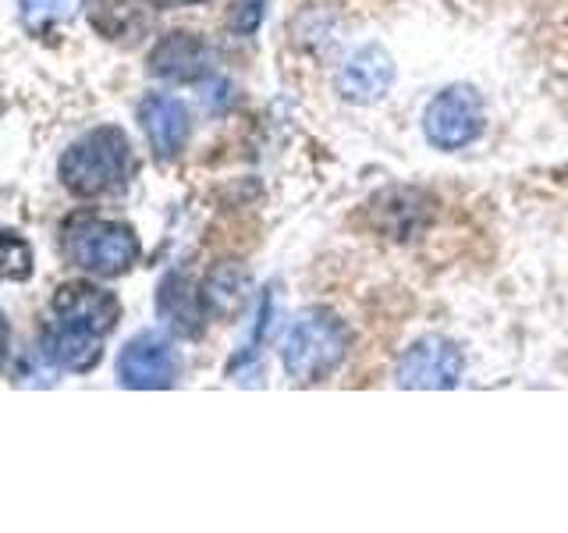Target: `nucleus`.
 I'll return each mask as SVG.
<instances>
[{"mask_svg":"<svg viewBox=\"0 0 568 533\" xmlns=\"http://www.w3.org/2000/svg\"><path fill=\"white\" fill-rule=\"evenodd\" d=\"M121 302L97 284L71 281L50 299V320L43 324V355L61 370H93L103 355V338L118 328Z\"/></svg>","mask_w":568,"mask_h":533,"instance_id":"obj_1","label":"nucleus"},{"mask_svg":"<svg viewBox=\"0 0 568 533\" xmlns=\"http://www.w3.org/2000/svg\"><path fill=\"white\" fill-rule=\"evenodd\" d=\"M129 174H132V147L124 132L111 129V124L85 132L61 157V182L79 200H97V195H111L124 189Z\"/></svg>","mask_w":568,"mask_h":533,"instance_id":"obj_2","label":"nucleus"},{"mask_svg":"<svg viewBox=\"0 0 568 533\" xmlns=\"http://www.w3.org/2000/svg\"><path fill=\"white\" fill-rule=\"evenodd\" d=\"M348 328L334 310L313 306L295 316L284 334V370L298 384H316L345 363L348 355Z\"/></svg>","mask_w":568,"mask_h":533,"instance_id":"obj_3","label":"nucleus"},{"mask_svg":"<svg viewBox=\"0 0 568 533\" xmlns=\"http://www.w3.org/2000/svg\"><path fill=\"white\" fill-rule=\"evenodd\" d=\"M61 253L71 266H79L85 274L118 278L124 271H132L142 245L129 224L79 213L61 231Z\"/></svg>","mask_w":568,"mask_h":533,"instance_id":"obj_4","label":"nucleus"},{"mask_svg":"<svg viewBox=\"0 0 568 533\" xmlns=\"http://www.w3.org/2000/svg\"><path fill=\"white\" fill-rule=\"evenodd\" d=\"M423 132L437 150H462L484 132V100L473 86H448L426 103Z\"/></svg>","mask_w":568,"mask_h":533,"instance_id":"obj_5","label":"nucleus"},{"mask_svg":"<svg viewBox=\"0 0 568 533\" xmlns=\"http://www.w3.org/2000/svg\"><path fill=\"white\" fill-rule=\"evenodd\" d=\"M462 366L466 363H462V352L455 342H448V338H440V334H426L402 352L395 378L402 388L444 391L458 384Z\"/></svg>","mask_w":568,"mask_h":533,"instance_id":"obj_6","label":"nucleus"},{"mask_svg":"<svg viewBox=\"0 0 568 533\" xmlns=\"http://www.w3.org/2000/svg\"><path fill=\"white\" fill-rule=\"evenodd\" d=\"M178 352L164 334H135L118 355V378L132 391H153V388H171L178 381Z\"/></svg>","mask_w":568,"mask_h":533,"instance_id":"obj_7","label":"nucleus"},{"mask_svg":"<svg viewBox=\"0 0 568 533\" xmlns=\"http://www.w3.org/2000/svg\"><path fill=\"white\" fill-rule=\"evenodd\" d=\"M213 68V50L195 32H168L150 53V71L168 82H200Z\"/></svg>","mask_w":568,"mask_h":533,"instance_id":"obj_8","label":"nucleus"},{"mask_svg":"<svg viewBox=\"0 0 568 533\" xmlns=\"http://www.w3.org/2000/svg\"><path fill=\"white\" fill-rule=\"evenodd\" d=\"M395 82V61L384 47H363L337 71V93L352 103H377Z\"/></svg>","mask_w":568,"mask_h":533,"instance_id":"obj_9","label":"nucleus"},{"mask_svg":"<svg viewBox=\"0 0 568 533\" xmlns=\"http://www.w3.org/2000/svg\"><path fill=\"white\" fill-rule=\"evenodd\" d=\"M139 121L146 129L150 147L160 160H171L185 150L189 142V111L178 97L168 93H150L139 107Z\"/></svg>","mask_w":568,"mask_h":533,"instance_id":"obj_10","label":"nucleus"},{"mask_svg":"<svg viewBox=\"0 0 568 533\" xmlns=\"http://www.w3.org/2000/svg\"><path fill=\"white\" fill-rule=\"evenodd\" d=\"M369 213L390 239H413L416 231L430 221L434 203H430V195H423L416 189H390L369 203Z\"/></svg>","mask_w":568,"mask_h":533,"instance_id":"obj_11","label":"nucleus"},{"mask_svg":"<svg viewBox=\"0 0 568 533\" xmlns=\"http://www.w3.org/2000/svg\"><path fill=\"white\" fill-rule=\"evenodd\" d=\"M156 313L171 331L195 338L203 331V316H206L203 292L185 274H168L156 292Z\"/></svg>","mask_w":568,"mask_h":533,"instance_id":"obj_12","label":"nucleus"},{"mask_svg":"<svg viewBox=\"0 0 568 533\" xmlns=\"http://www.w3.org/2000/svg\"><path fill=\"white\" fill-rule=\"evenodd\" d=\"M248 289H253V278L242 263H217L213 271L203 278V306L213 316H239Z\"/></svg>","mask_w":568,"mask_h":533,"instance_id":"obj_13","label":"nucleus"},{"mask_svg":"<svg viewBox=\"0 0 568 533\" xmlns=\"http://www.w3.org/2000/svg\"><path fill=\"white\" fill-rule=\"evenodd\" d=\"M32 274V245L14 235V231H0V278L4 281H26Z\"/></svg>","mask_w":568,"mask_h":533,"instance_id":"obj_14","label":"nucleus"},{"mask_svg":"<svg viewBox=\"0 0 568 533\" xmlns=\"http://www.w3.org/2000/svg\"><path fill=\"white\" fill-rule=\"evenodd\" d=\"M8 349H11V324H8V316L0 313V370L8 363Z\"/></svg>","mask_w":568,"mask_h":533,"instance_id":"obj_15","label":"nucleus"},{"mask_svg":"<svg viewBox=\"0 0 568 533\" xmlns=\"http://www.w3.org/2000/svg\"><path fill=\"white\" fill-rule=\"evenodd\" d=\"M64 0H22V8L29 14H47V11H58Z\"/></svg>","mask_w":568,"mask_h":533,"instance_id":"obj_16","label":"nucleus"},{"mask_svg":"<svg viewBox=\"0 0 568 533\" xmlns=\"http://www.w3.org/2000/svg\"><path fill=\"white\" fill-rule=\"evenodd\" d=\"M160 8H182V4H203V0H153Z\"/></svg>","mask_w":568,"mask_h":533,"instance_id":"obj_17","label":"nucleus"}]
</instances>
